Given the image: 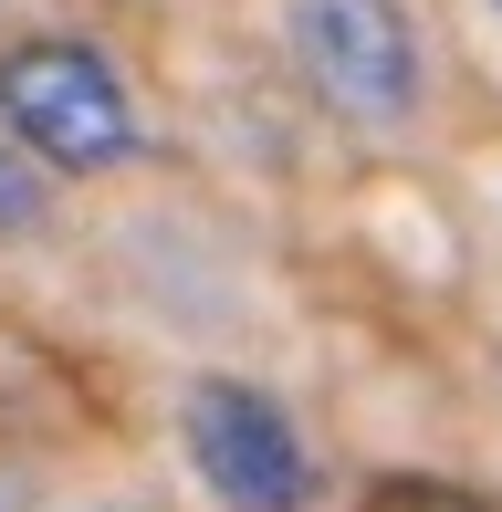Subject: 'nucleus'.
<instances>
[{
	"instance_id": "nucleus-1",
	"label": "nucleus",
	"mask_w": 502,
	"mask_h": 512,
	"mask_svg": "<svg viewBox=\"0 0 502 512\" xmlns=\"http://www.w3.org/2000/svg\"><path fill=\"white\" fill-rule=\"evenodd\" d=\"M0 136H11L21 157H42V168L63 178H105L136 157V84L116 74V53L84 32H32L0 53Z\"/></svg>"
},
{
	"instance_id": "nucleus-2",
	"label": "nucleus",
	"mask_w": 502,
	"mask_h": 512,
	"mask_svg": "<svg viewBox=\"0 0 502 512\" xmlns=\"http://www.w3.org/2000/svg\"><path fill=\"white\" fill-rule=\"evenodd\" d=\"M283 42H293V74L314 84V105L346 126H398L429 95L408 0H283Z\"/></svg>"
},
{
	"instance_id": "nucleus-3",
	"label": "nucleus",
	"mask_w": 502,
	"mask_h": 512,
	"mask_svg": "<svg viewBox=\"0 0 502 512\" xmlns=\"http://www.w3.org/2000/svg\"><path fill=\"white\" fill-rule=\"evenodd\" d=\"M178 439H189L199 481H210L231 512H314L325 471H314V439L293 429V408L251 377H199L189 408H178Z\"/></svg>"
},
{
	"instance_id": "nucleus-4",
	"label": "nucleus",
	"mask_w": 502,
	"mask_h": 512,
	"mask_svg": "<svg viewBox=\"0 0 502 512\" xmlns=\"http://www.w3.org/2000/svg\"><path fill=\"white\" fill-rule=\"evenodd\" d=\"M42 209H53V178H42V157H21L11 136H0V241H32Z\"/></svg>"
},
{
	"instance_id": "nucleus-5",
	"label": "nucleus",
	"mask_w": 502,
	"mask_h": 512,
	"mask_svg": "<svg viewBox=\"0 0 502 512\" xmlns=\"http://www.w3.org/2000/svg\"><path fill=\"white\" fill-rule=\"evenodd\" d=\"M377 512H492L471 492H440V481H398V492H377Z\"/></svg>"
},
{
	"instance_id": "nucleus-6",
	"label": "nucleus",
	"mask_w": 502,
	"mask_h": 512,
	"mask_svg": "<svg viewBox=\"0 0 502 512\" xmlns=\"http://www.w3.org/2000/svg\"><path fill=\"white\" fill-rule=\"evenodd\" d=\"M0 512H32V502H21V481H11V471H0Z\"/></svg>"
},
{
	"instance_id": "nucleus-7",
	"label": "nucleus",
	"mask_w": 502,
	"mask_h": 512,
	"mask_svg": "<svg viewBox=\"0 0 502 512\" xmlns=\"http://www.w3.org/2000/svg\"><path fill=\"white\" fill-rule=\"evenodd\" d=\"M492 11H502V0H492Z\"/></svg>"
}]
</instances>
